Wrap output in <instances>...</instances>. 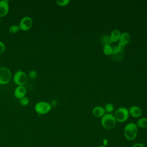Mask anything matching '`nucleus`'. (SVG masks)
<instances>
[{"mask_svg": "<svg viewBox=\"0 0 147 147\" xmlns=\"http://www.w3.org/2000/svg\"><path fill=\"white\" fill-rule=\"evenodd\" d=\"M103 145H104L106 147V146L108 145V143H109V141H108V140L107 138H104L103 140Z\"/></svg>", "mask_w": 147, "mask_h": 147, "instance_id": "obj_26", "label": "nucleus"}, {"mask_svg": "<svg viewBox=\"0 0 147 147\" xmlns=\"http://www.w3.org/2000/svg\"><path fill=\"white\" fill-rule=\"evenodd\" d=\"M130 41V36L129 33H128L127 32L121 33V37L119 40V42H122L124 43L125 45H127L129 43Z\"/></svg>", "mask_w": 147, "mask_h": 147, "instance_id": "obj_13", "label": "nucleus"}, {"mask_svg": "<svg viewBox=\"0 0 147 147\" xmlns=\"http://www.w3.org/2000/svg\"><path fill=\"white\" fill-rule=\"evenodd\" d=\"M123 55V51H121V52H118L117 53L111 55V56H112V58L114 60H115V61H120L122 59Z\"/></svg>", "mask_w": 147, "mask_h": 147, "instance_id": "obj_18", "label": "nucleus"}, {"mask_svg": "<svg viewBox=\"0 0 147 147\" xmlns=\"http://www.w3.org/2000/svg\"><path fill=\"white\" fill-rule=\"evenodd\" d=\"M103 52L104 54L106 55H111L113 52V47L111 45H105L103 46Z\"/></svg>", "mask_w": 147, "mask_h": 147, "instance_id": "obj_16", "label": "nucleus"}, {"mask_svg": "<svg viewBox=\"0 0 147 147\" xmlns=\"http://www.w3.org/2000/svg\"><path fill=\"white\" fill-rule=\"evenodd\" d=\"M12 78L11 72L6 67H0V84L6 85L9 83Z\"/></svg>", "mask_w": 147, "mask_h": 147, "instance_id": "obj_6", "label": "nucleus"}, {"mask_svg": "<svg viewBox=\"0 0 147 147\" xmlns=\"http://www.w3.org/2000/svg\"><path fill=\"white\" fill-rule=\"evenodd\" d=\"M33 24L32 18L29 16H25L22 17L19 22L20 29L22 31H28L30 30Z\"/></svg>", "mask_w": 147, "mask_h": 147, "instance_id": "obj_7", "label": "nucleus"}, {"mask_svg": "<svg viewBox=\"0 0 147 147\" xmlns=\"http://www.w3.org/2000/svg\"><path fill=\"white\" fill-rule=\"evenodd\" d=\"M29 99L27 96H24V98L20 99V103L23 106H26L29 104Z\"/></svg>", "mask_w": 147, "mask_h": 147, "instance_id": "obj_21", "label": "nucleus"}, {"mask_svg": "<svg viewBox=\"0 0 147 147\" xmlns=\"http://www.w3.org/2000/svg\"><path fill=\"white\" fill-rule=\"evenodd\" d=\"M131 147H145V145L142 143H136L133 145Z\"/></svg>", "mask_w": 147, "mask_h": 147, "instance_id": "obj_25", "label": "nucleus"}, {"mask_svg": "<svg viewBox=\"0 0 147 147\" xmlns=\"http://www.w3.org/2000/svg\"><path fill=\"white\" fill-rule=\"evenodd\" d=\"M121 32L118 29H114L110 33V38L112 42H116L119 40Z\"/></svg>", "mask_w": 147, "mask_h": 147, "instance_id": "obj_12", "label": "nucleus"}, {"mask_svg": "<svg viewBox=\"0 0 147 147\" xmlns=\"http://www.w3.org/2000/svg\"><path fill=\"white\" fill-rule=\"evenodd\" d=\"M118 47L120 49H121V50H123V49L125 48V46H126V45L124 44V43H123V42H119H119H118Z\"/></svg>", "mask_w": 147, "mask_h": 147, "instance_id": "obj_24", "label": "nucleus"}, {"mask_svg": "<svg viewBox=\"0 0 147 147\" xmlns=\"http://www.w3.org/2000/svg\"><path fill=\"white\" fill-rule=\"evenodd\" d=\"M70 2L69 0H56L55 3L60 6H65Z\"/></svg>", "mask_w": 147, "mask_h": 147, "instance_id": "obj_20", "label": "nucleus"}, {"mask_svg": "<svg viewBox=\"0 0 147 147\" xmlns=\"http://www.w3.org/2000/svg\"><path fill=\"white\" fill-rule=\"evenodd\" d=\"M129 115L134 118H138L142 114V110L137 106H132L129 109Z\"/></svg>", "mask_w": 147, "mask_h": 147, "instance_id": "obj_10", "label": "nucleus"}, {"mask_svg": "<svg viewBox=\"0 0 147 147\" xmlns=\"http://www.w3.org/2000/svg\"><path fill=\"white\" fill-rule=\"evenodd\" d=\"M101 42H102V44L103 46H105V45H111V44L113 43L111 41L110 36H108V35H105V36L102 37Z\"/></svg>", "mask_w": 147, "mask_h": 147, "instance_id": "obj_15", "label": "nucleus"}, {"mask_svg": "<svg viewBox=\"0 0 147 147\" xmlns=\"http://www.w3.org/2000/svg\"><path fill=\"white\" fill-rule=\"evenodd\" d=\"M6 51L5 44L1 41H0V55L3 54Z\"/></svg>", "mask_w": 147, "mask_h": 147, "instance_id": "obj_23", "label": "nucleus"}, {"mask_svg": "<svg viewBox=\"0 0 147 147\" xmlns=\"http://www.w3.org/2000/svg\"><path fill=\"white\" fill-rule=\"evenodd\" d=\"M92 114L95 117L99 118L102 117L106 114V111L103 107L100 106H97L93 108L92 110Z\"/></svg>", "mask_w": 147, "mask_h": 147, "instance_id": "obj_11", "label": "nucleus"}, {"mask_svg": "<svg viewBox=\"0 0 147 147\" xmlns=\"http://www.w3.org/2000/svg\"><path fill=\"white\" fill-rule=\"evenodd\" d=\"M13 80L17 86H25L28 82V75L22 70H18L14 73Z\"/></svg>", "mask_w": 147, "mask_h": 147, "instance_id": "obj_4", "label": "nucleus"}, {"mask_svg": "<svg viewBox=\"0 0 147 147\" xmlns=\"http://www.w3.org/2000/svg\"><path fill=\"white\" fill-rule=\"evenodd\" d=\"M114 116L117 122L119 123L124 122L129 117V110L125 107H119L115 111Z\"/></svg>", "mask_w": 147, "mask_h": 147, "instance_id": "obj_5", "label": "nucleus"}, {"mask_svg": "<svg viewBox=\"0 0 147 147\" xmlns=\"http://www.w3.org/2000/svg\"><path fill=\"white\" fill-rule=\"evenodd\" d=\"M20 27L18 25H12L9 28V32L11 34H16L20 30Z\"/></svg>", "mask_w": 147, "mask_h": 147, "instance_id": "obj_17", "label": "nucleus"}, {"mask_svg": "<svg viewBox=\"0 0 147 147\" xmlns=\"http://www.w3.org/2000/svg\"><path fill=\"white\" fill-rule=\"evenodd\" d=\"M52 109L51 104L48 102L41 100L37 102L34 106L35 112L39 115H44L48 113Z\"/></svg>", "mask_w": 147, "mask_h": 147, "instance_id": "obj_3", "label": "nucleus"}, {"mask_svg": "<svg viewBox=\"0 0 147 147\" xmlns=\"http://www.w3.org/2000/svg\"><path fill=\"white\" fill-rule=\"evenodd\" d=\"M28 76L30 78V79H35L36 78V77L37 76V73L36 71L34 70H31L28 73Z\"/></svg>", "mask_w": 147, "mask_h": 147, "instance_id": "obj_22", "label": "nucleus"}, {"mask_svg": "<svg viewBox=\"0 0 147 147\" xmlns=\"http://www.w3.org/2000/svg\"><path fill=\"white\" fill-rule=\"evenodd\" d=\"M26 93L27 89L25 86H17L14 90V95L18 99H21L26 96Z\"/></svg>", "mask_w": 147, "mask_h": 147, "instance_id": "obj_8", "label": "nucleus"}, {"mask_svg": "<svg viewBox=\"0 0 147 147\" xmlns=\"http://www.w3.org/2000/svg\"><path fill=\"white\" fill-rule=\"evenodd\" d=\"M138 133V127L134 122L127 123L123 130V134L125 138L129 141L134 140Z\"/></svg>", "mask_w": 147, "mask_h": 147, "instance_id": "obj_1", "label": "nucleus"}, {"mask_svg": "<svg viewBox=\"0 0 147 147\" xmlns=\"http://www.w3.org/2000/svg\"><path fill=\"white\" fill-rule=\"evenodd\" d=\"M9 11V2L6 0L0 1V18L6 16Z\"/></svg>", "mask_w": 147, "mask_h": 147, "instance_id": "obj_9", "label": "nucleus"}, {"mask_svg": "<svg viewBox=\"0 0 147 147\" xmlns=\"http://www.w3.org/2000/svg\"><path fill=\"white\" fill-rule=\"evenodd\" d=\"M105 110L107 113H111L114 110V106L111 103H108L105 106Z\"/></svg>", "mask_w": 147, "mask_h": 147, "instance_id": "obj_19", "label": "nucleus"}, {"mask_svg": "<svg viewBox=\"0 0 147 147\" xmlns=\"http://www.w3.org/2000/svg\"><path fill=\"white\" fill-rule=\"evenodd\" d=\"M136 125L137 127L140 128H146L147 127V118L146 117H142L138 119V121L136 122Z\"/></svg>", "mask_w": 147, "mask_h": 147, "instance_id": "obj_14", "label": "nucleus"}, {"mask_svg": "<svg viewBox=\"0 0 147 147\" xmlns=\"http://www.w3.org/2000/svg\"><path fill=\"white\" fill-rule=\"evenodd\" d=\"M1 18H0V23H1Z\"/></svg>", "mask_w": 147, "mask_h": 147, "instance_id": "obj_28", "label": "nucleus"}, {"mask_svg": "<svg viewBox=\"0 0 147 147\" xmlns=\"http://www.w3.org/2000/svg\"><path fill=\"white\" fill-rule=\"evenodd\" d=\"M98 147H106V146H104V145H100L98 146Z\"/></svg>", "mask_w": 147, "mask_h": 147, "instance_id": "obj_27", "label": "nucleus"}, {"mask_svg": "<svg viewBox=\"0 0 147 147\" xmlns=\"http://www.w3.org/2000/svg\"><path fill=\"white\" fill-rule=\"evenodd\" d=\"M100 123L103 128L107 130H111L115 127L117 121L114 115L111 113H106L101 117Z\"/></svg>", "mask_w": 147, "mask_h": 147, "instance_id": "obj_2", "label": "nucleus"}]
</instances>
